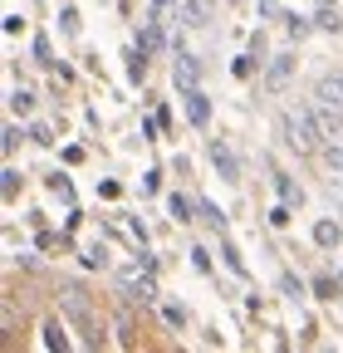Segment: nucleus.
<instances>
[{"label":"nucleus","mask_w":343,"mask_h":353,"mask_svg":"<svg viewBox=\"0 0 343 353\" xmlns=\"http://www.w3.org/2000/svg\"><path fill=\"white\" fill-rule=\"evenodd\" d=\"M54 304H59V314L74 324L79 334V348H113V319L103 314V304L89 294V285L83 280H59L54 285Z\"/></svg>","instance_id":"f257e3e1"},{"label":"nucleus","mask_w":343,"mask_h":353,"mask_svg":"<svg viewBox=\"0 0 343 353\" xmlns=\"http://www.w3.org/2000/svg\"><path fill=\"white\" fill-rule=\"evenodd\" d=\"M118 294L133 304V309H157V304H162L157 275H152V270H138V260H133V270H118Z\"/></svg>","instance_id":"f03ea898"},{"label":"nucleus","mask_w":343,"mask_h":353,"mask_svg":"<svg viewBox=\"0 0 343 353\" xmlns=\"http://www.w3.org/2000/svg\"><path fill=\"white\" fill-rule=\"evenodd\" d=\"M294 50H299V44H289V50H280V54H270V64L260 69V83L270 88V94H284V88L294 83V69H299V59H294Z\"/></svg>","instance_id":"7ed1b4c3"},{"label":"nucleus","mask_w":343,"mask_h":353,"mask_svg":"<svg viewBox=\"0 0 343 353\" xmlns=\"http://www.w3.org/2000/svg\"><path fill=\"white\" fill-rule=\"evenodd\" d=\"M206 162H211V172H216L226 187H240V157L231 152L226 138H206Z\"/></svg>","instance_id":"20e7f679"},{"label":"nucleus","mask_w":343,"mask_h":353,"mask_svg":"<svg viewBox=\"0 0 343 353\" xmlns=\"http://www.w3.org/2000/svg\"><path fill=\"white\" fill-rule=\"evenodd\" d=\"M201 74H206L201 54H191L187 44H182V50H172V88H177V94H187V88H196V83H201Z\"/></svg>","instance_id":"39448f33"},{"label":"nucleus","mask_w":343,"mask_h":353,"mask_svg":"<svg viewBox=\"0 0 343 353\" xmlns=\"http://www.w3.org/2000/svg\"><path fill=\"white\" fill-rule=\"evenodd\" d=\"M39 348H50V353H69V348H79V339H74V324H69L64 314H50V319H39Z\"/></svg>","instance_id":"423d86ee"},{"label":"nucleus","mask_w":343,"mask_h":353,"mask_svg":"<svg viewBox=\"0 0 343 353\" xmlns=\"http://www.w3.org/2000/svg\"><path fill=\"white\" fill-rule=\"evenodd\" d=\"M182 113H187V123L196 128V132H211V118H216V103H211V94L196 83V88H187L182 94Z\"/></svg>","instance_id":"0eeeda50"},{"label":"nucleus","mask_w":343,"mask_h":353,"mask_svg":"<svg viewBox=\"0 0 343 353\" xmlns=\"http://www.w3.org/2000/svg\"><path fill=\"white\" fill-rule=\"evenodd\" d=\"M108 319H113V348H138V314H133V304H127L123 294H118Z\"/></svg>","instance_id":"6e6552de"},{"label":"nucleus","mask_w":343,"mask_h":353,"mask_svg":"<svg viewBox=\"0 0 343 353\" xmlns=\"http://www.w3.org/2000/svg\"><path fill=\"white\" fill-rule=\"evenodd\" d=\"M309 241H314V250L333 255V250L343 245V216H314V226H309Z\"/></svg>","instance_id":"1a4fd4ad"},{"label":"nucleus","mask_w":343,"mask_h":353,"mask_svg":"<svg viewBox=\"0 0 343 353\" xmlns=\"http://www.w3.org/2000/svg\"><path fill=\"white\" fill-rule=\"evenodd\" d=\"M133 39L143 44L147 54H167V50H172V39H167V20H157V15H147V20L138 25V34H133Z\"/></svg>","instance_id":"9d476101"},{"label":"nucleus","mask_w":343,"mask_h":353,"mask_svg":"<svg viewBox=\"0 0 343 353\" xmlns=\"http://www.w3.org/2000/svg\"><path fill=\"white\" fill-rule=\"evenodd\" d=\"M147 69H152V54L143 50L138 39H133V44L123 50V74H127V83H133V88H143V83H147Z\"/></svg>","instance_id":"9b49d317"},{"label":"nucleus","mask_w":343,"mask_h":353,"mask_svg":"<svg viewBox=\"0 0 343 353\" xmlns=\"http://www.w3.org/2000/svg\"><path fill=\"white\" fill-rule=\"evenodd\" d=\"M314 103H324V108L343 113V69H338V74H319V79H314Z\"/></svg>","instance_id":"f8f14e48"},{"label":"nucleus","mask_w":343,"mask_h":353,"mask_svg":"<svg viewBox=\"0 0 343 353\" xmlns=\"http://www.w3.org/2000/svg\"><path fill=\"white\" fill-rule=\"evenodd\" d=\"M280 30H284V39H289V44H304V39H309V34H314L319 25H314V15L284 10V15H280Z\"/></svg>","instance_id":"ddd939ff"},{"label":"nucleus","mask_w":343,"mask_h":353,"mask_svg":"<svg viewBox=\"0 0 343 353\" xmlns=\"http://www.w3.org/2000/svg\"><path fill=\"white\" fill-rule=\"evenodd\" d=\"M216 250H221V265L236 275V280H250V265H245V255H240V245L231 241V231L226 236H216Z\"/></svg>","instance_id":"4468645a"},{"label":"nucleus","mask_w":343,"mask_h":353,"mask_svg":"<svg viewBox=\"0 0 343 353\" xmlns=\"http://www.w3.org/2000/svg\"><path fill=\"white\" fill-rule=\"evenodd\" d=\"M30 143V123L25 118H10L6 123V132H0V152H6V162H15V152Z\"/></svg>","instance_id":"2eb2a0df"},{"label":"nucleus","mask_w":343,"mask_h":353,"mask_svg":"<svg viewBox=\"0 0 343 353\" xmlns=\"http://www.w3.org/2000/svg\"><path fill=\"white\" fill-rule=\"evenodd\" d=\"M211 10H216V0H182L177 20H182L187 30H206V25H211Z\"/></svg>","instance_id":"dca6fc26"},{"label":"nucleus","mask_w":343,"mask_h":353,"mask_svg":"<svg viewBox=\"0 0 343 353\" xmlns=\"http://www.w3.org/2000/svg\"><path fill=\"white\" fill-rule=\"evenodd\" d=\"M196 221L211 231V236H226L231 231V221H226V211L216 206V201H206V196H196Z\"/></svg>","instance_id":"f3484780"},{"label":"nucleus","mask_w":343,"mask_h":353,"mask_svg":"<svg viewBox=\"0 0 343 353\" xmlns=\"http://www.w3.org/2000/svg\"><path fill=\"white\" fill-rule=\"evenodd\" d=\"M270 187H275V196H280V201H289L294 211L304 206V187H299L289 172H280V167H275V172H270Z\"/></svg>","instance_id":"a211bd4d"},{"label":"nucleus","mask_w":343,"mask_h":353,"mask_svg":"<svg viewBox=\"0 0 343 353\" xmlns=\"http://www.w3.org/2000/svg\"><path fill=\"white\" fill-rule=\"evenodd\" d=\"M162 201H167V216L177 221V226H191V221H196V196H187V192H167Z\"/></svg>","instance_id":"6ab92c4d"},{"label":"nucleus","mask_w":343,"mask_h":353,"mask_svg":"<svg viewBox=\"0 0 343 353\" xmlns=\"http://www.w3.org/2000/svg\"><path fill=\"white\" fill-rule=\"evenodd\" d=\"M157 319H162L172 334H182V329L191 324V314H187V304H182V299H162V304H157Z\"/></svg>","instance_id":"aec40b11"},{"label":"nucleus","mask_w":343,"mask_h":353,"mask_svg":"<svg viewBox=\"0 0 343 353\" xmlns=\"http://www.w3.org/2000/svg\"><path fill=\"white\" fill-rule=\"evenodd\" d=\"M25 192V172L15 167V162H6V172H0V201L6 206H15V196Z\"/></svg>","instance_id":"412c9836"},{"label":"nucleus","mask_w":343,"mask_h":353,"mask_svg":"<svg viewBox=\"0 0 343 353\" xmlns=\"http://www.w3.org/2000/svg\"><path fill=\"white\" fill-rule=\"evenodd\" d=\"M30 59H34L39 69L54 74V69H59V59H54V39H50V34H34V39H30Z\"/></svg>","instance_id":"4be33fe9"},{"label":"nucleus","mask_w":343,"mask_h":353,"mask_svg":"<svg viewBox=\"0 0 343 353\" xmlns=\"http://www.w3.org/2000/svg\"><path fill=\"white\" fill-rule=\"evenodd\" d=\"M280 294H284L289 304H304V299H314V294H309V280H299L294 270H280Z\"/></svg>","instance_id":"5701e85b"},{"label":"nucleus","mask_w":343,"mask_h":353,"mask_svg":"<svg viewBox=\"0 0 343 353\" xmlns=\"http://www.w3.org/2000/svg\"><path fill=\"white\" fill-rule=\"evenodd\" d=\"M0 329H6V348H15V334H20V314H15V294H6L0 299Z\"/></svg>","instance_id":"b1692460"},{"label":"nucleus","mask_w":343,"mask_h":353,"mask_svg":"<svg viewBox=\"0 0 343 353\" xmlns=\"http://www.w3.org/2000/svg\"><path fill=\"white\" fill-rule=\"evenodd\" d=\"M314 25H319V34H343V10H338V0H333V6H314Z\"/></svg>","instance_id":"393cba45"},{"label":"nucleus","mask_w":343,"mask_h":353,"mask_svg":"<svg viewBox=\"0 0 343 353\" xmlns=\"http://www.w3.org/2000/svg\"><path fill=\"white\" fill-rule=\"evenodd\" d=\"M309 294H314L319 304H333V299L343 294V280H338V275H314V280H309Z\"/></svg>","instance_id":"a878e982"},{"label":"nucleus","mask_w":343,"mask_h":353,"mask_svg":"<svg viewBox=\"0 0 343 353\" xmlns=\"http://www.w3.org/2000/svg\"><path fill=\"white\" fill-rule=\"evenodd\" d=\"M6 108H10V118H30L34 113V88H10V94H6Z\"/></svg>","instance_id":"bb28decb"},{"label":"nucleus","mask_w":343,"mask_h":353,"mask_svg":"<svg viewBox=\"0 0 343 353\" xmlns=\"http://www.w3.org/2000/svg\"><path fill=\"white\" fill-rule=\"evenodd\" d=\"M260 69H265V64H260V59H255L250 50L231 59V79H240V83H250V79H255V74H260Z\"/></svg>","instance_id":"cd10ccee"},{"label":"nucleus","mask_w":343,"mask_h":353,"mask_svg":"<svg viewBox=\"0 0 343 353\" xmlns=\"http://www.w3.org/2000/svg\"><path fill=\"white\" fill-rule=\"evenodd\" d=\"M45 187H50L64 206H74V176H69V172H50V176H45Z\"/></svg>","instance_id":"c85d7f7f"},{"label":"nucleus","mask_w":343,"mask_h":353,"mask_svg":"<svg viewBox=\"0 0 343 353\" xmlns=\"http://www.w3.org/2000/svg\"><path fill=\"white\" fill-rule=\"evenodd\" d=\"M245 50H250L255 59H260V64H270V25H255V30H250V44H245Z\"/></svg>","instance_id":"c756f323"},{"label":"nucleus","mask_w":343,"mask_h":353,"mask_svg":"<svg viewBox=\"0 0 343 353\" xmlns=\"http://www.w3.org/2000/svg\"><path fill=\"white\" fill-rule=\"evenodd\" d=\"M30 143L34 148H54L59 138H54V123L50 118H30Z\"/></svg>","instance_id":"7c9ffc66"},{"label":"nucleus","mask_w":343,"mask_h":353,"mask_svg":"<svg viewBox=\"0 0 343 353\" xmlns=\"http://www.w3.org/2000/svg\"><path fill=\"white\" fill-rule=\"evenodd\" d=\"M79 265H83V270H108V245H83Z\"/></svg>","instance_id":"2f4dec72"},{"label":"nucleus","mask_w":343,"mask_h":353,"mask_svg":"<svg viewBox=\"0 0 343 353\" xmlns=\"http://www.w3.org/2000/svg\"><path fill=\"white\" fill-rule=\"evenodd\" d=\"M187 255H191V270H196V275H206V280H216V260H211V250H206V245H191Z\"/></svg>","instance_id":"473e14b6"},{"label":"nucleus","mask_w":343,"mask_h":353,"mask_svg":"<svg viewBox=\"0 0 343 353\" xmlns=\"http://www.w3.org/2000/svg\"><path fill=\"white\" fill-rule=\"evenodd\" d=\"M280 15H284L280 0H255V20L260 25H280Z\"/></svg>","instance_id":"72a5a7b5"},{"label":"nucleus","mask_w":343,"mask_h":353,"mask_svg":"<svg viewBox=\"0 0 343 353\" xmlns=\"http://www.w3.org/2000/svg\"><path fill=\"white\" fill-rule=\"evenodd\" d=\"M289 221H294V206L275 196V206H270V226H275V231H284V226H289Z\"/></svg>","instance_id":"f704fd0d"},{"label":"nucleus","mask_w":343,"mask_h":353,"mask_svg":"<svg viewBox=\"0 0 343 353\" xmlns=\"http://www.w3.org/2000/svg\"><path fill=\"white\" fill-rule=\"evenodd\" d=\"M59 34H69V39L79 34V10L69 6V0H64V6H59Z\"/></svg>","instance_id":"c9c22d12"},{"label":"nucleus","mask_w":343,"mask_h":353,"mask_svg":"<svg viewBox=\"0 0 343 353\" xmlns=\"http://www.w3.org/2000/svg\"><path fill=\"white\" fill-rule=\"evenodd\" d=\"M127 236H133V245H152V236H147V221H143V216H127Z\"/></svg>","instance_id":"e433bc0d"},{"label":"nucleus","mask_w":343,"mask_h":353,"mask_svg":"<svg viewBox=\"0 0 343 353\" xmlns=\"http://www.w3.org/2000/svg\"><path fill=\"white\" fill-rule=\"evenodd\" d=\"M138 132H143V143H162V123H157V113H147V118L138 123Z\"/></svg>","instance_id":"4c0bfd02"},{"label":"nucleus","mask_w":343,"mask_h":353,"mask_svg":"<svg viewBox=\"0 0 343 353\" xmlns=\"http://www.w3.org/2000/svg\"><path fill=\"white\" fill-rule=\"evenodd\" d=\"M143 192L147 196H162V167H147L143 172Z\"/></svg>","instance_id":"58836bf2"},{"label":"nucleus","mask_w":343,"mask_h":353,"mask_svg":"<svg viewBox=\"0 0 343 353\" xmlns=\"http://www.w3.org/2000/svg\"><path fill=\"white\" fill-rule=\"evenodd\" d=\"M25 25H30V20H25V15H20V10H10V15H6V20H0V30H6V34H10V39H15V34H25Z\"/></svg>","instance_id":"ea45409f"},{"label":"nucleus","mask_w":343,"mask_h":353,"mask_svg":"<svg viewBox=\"0 0 343 353\" xmlns=\"http://www.w3.org/2000/svg\"><path fill=\"white\" fill-rule=\"evenodd\" d=\"M79 226H83V211H79V206H69V216H64V236H69V245H74Z\"/></svg>","instance_id":"a19ab883"},{"label":"nucleus","mask_w":343,"mask_h":353,"mask_svg":"<svg viewBox=\"0 0 343 353\" xmlns=\"http://www.w3.org/2000/svg\"><path fill=\"white\" fill-rule=\"evenodd\" d=\"M59 157H64V167H79L83 157H89V152H83L79 143H69V148H59Z\"/></svg>","instance_id":"79ce46f5"},{"label":"nucleus","mask_w":343,"mask_h":353,"mask_svg":"<svg viewBox=\"0 0 343 353\" xmlns=\"http://www.w3.org/2000/svg\"><path fill=\"white\" fill-rule=\"evenodd\" d=\"M98 196H103V201H118V196H123V187L113 182V176H103V182H98Z\"/></svg>","instance_id":"37998d69"},{"label":"nucleus","mask_w":343,"mask_h":353,"mask_svg":"<svg viewBox=\"0 0 343 353\" xmlns=\"http://www.w3.org/2000/svg\"><path fill=\"white\" fill-rule=\"evenodd\" d=\"M167 10H182V0H152V6H147V15H157V20H162Z\"/></svg>","instance_id":"c03bdc74"},{"label":"nucleus","mask_w":343,"mask_h":353,"mask_svg":"<svg viewBox=\"0 0 343 353\" xmlns=\"http://www.w3.org/2000/svg\"><path fill=\"white\" fill-rule=\"evenodd\" d=\"M314 6H333V0H314Z\"/></svg>","instance_id":"a18cd8bd"},{"label":"nucleus","mask_w":343,"mask_h":353,"mask_svg":"<svg viewBox=\"0 0 343 353\" xmlns=\"http://www.w3.org/2000/svg\"><path fill=\"white\" fill-rule=\"evenodd\" d=\"M226 6H245V0H226Z\"/></svg>","instance_id":"49530a36"}]
</instances>
